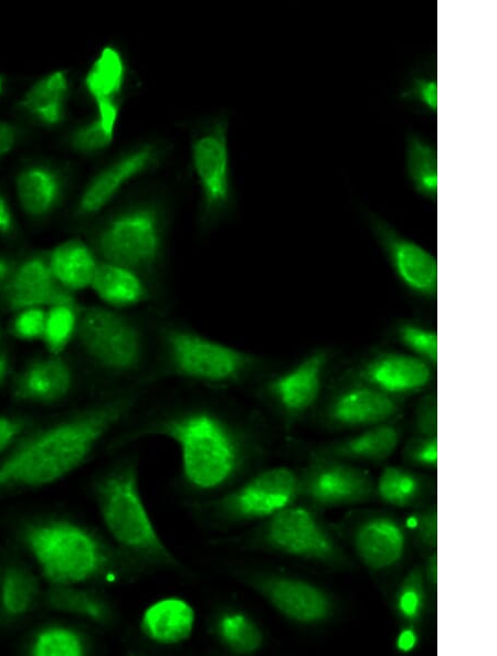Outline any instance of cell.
<instances>
[{
    "label": "cell",
    "mask_w": 497,
    "mask_h": 656,
    "mask_svg": "<svg viewBox=\"0 0 497 656\" xmlns=\"http://www.w3.org/2000/svg\"><path fill=\"white\" fill-rule=\"evenodd\" d=\"M300 495V479L284 466L265 469L216 502L222 516L234 521L268 518Z\"/></svg>",
    "instance_id": "obj_9"
},
{
    "label": "cell",
    "mask_w": 497,
    "mask_h": 656,
    "mask_svg": "<svg viewBox=\"0 0 497 656\" xmlns=\"http://www.w3.org/2000/svg\"><path fill=\"white\" fill-rule=\"evenodd\" d=\"M27 653L32 656H82L87 653L85 638L63 625H47L34 633Z\"/></svg>",
    "instance_id": "obj_33"
},
{
    "label": "cell",
    "mask_w": 497,
    "mask_h": 656,
    "mask_svg": "<svg viewBox=\"0 0 497 656\" xmlns=\"http://www.w3.org/2000/svg\"><path fill=\"white\" fill-rule=\"evenodd\" d=\"M141 435L171 440L180 452L184 480L201 490L226 484L243 462V449L235 433L218 416L205 411L186 412L165 419Z\"/></svg>",
    "instance_id": "obj_4"
},
{
    "label": "cell",
    "mask_w": 497,
    "mask_h": 656,
    "mask_svg": "<svg viewBox=\"0 0 497 656\" xmlns=\"http://www.w3.org/2000/svg\"><path fill=\"white\" fill-rule=\"evenodd\" d=\"M299 479L300 494L322 507L362 502L374 491L368 472L326 456L313 462Z\"/></svg>",
    "instance_id": "obj_13"
},
{
    "label": "cell",
    "mask_w": 497,
    "mask_h": 656,
    "mask_svg": "<svg viewBox=\"0 0 497 656\" xmlns=\"http://www.w3.org/2000/svg\"><path fill=\"white\" fill-rule=\"evenodd\" d=\"M396 336L410 353L432 366L436 364L437 334L435 330L414 322H403L396 328Z\"/></svg>",
    "instance_id": "obj_37"
},
{
    "label": "cell",
    "mask_w": 497,
    "mask_h": 656,
    "mask_svg": "<svg viewBox=\"0 0 497 656\" xmlns=\"http://www.w3.org/2000/svg\"><path fill=\"white\" fill-rule=\"evenodd\" d=\"M215 634L228 650L237 655L254 654L264 642L256 622L243 612L222 614L216 621Z\"/></svg>",
    "instance_id": "obj_31"
},
{
    "label": "cell",
    "mask_w": 497,
    "mask_h": 656,
    "mask_svg": "<svg viewBox=\"0 0 497 656\" xmlns=\"http://www.w3.org/2000/svg\"><path fill=\"white\" fill-rule=\"evenodd\" d=\"M374 490L387 504L408 507L421 497L423 487L421 479L412 472L388 466L380 474Z\"/></svg>",
    "instance_id": "obj_34"
},
{
    "label": "cell",
    "mask_w": 497,
    "mask_h": 656,
    "mask_svg": "<svg viewBox=\"0 0 497 656\" xmlns=\"http://www.w3.org/2000/svg\"><path fill=\"white\" fill-rule=\"evenodd\" d=\"M62 192L59 174L45 166H31L17 178V193L23 211L34 218L49 214Z\"/></svg>",
    "instance_id": "obj_27"
},
{
    "label": "cell",
    "mask_w": 497,
    "mask_h": 656,
    "mask_svg": "<svg viewBox=\"0 0 497 656\" xmlns=\"http://www.w3.org/2000/svg\"><path fill=\"white\" fill-rule=\"evenodd\" d=\"M68 82L64 72H52L35 82L22 99L23 109L44 125H56L65 112Z\"/></svg>",
    "instance_id": "obj_29"
},
{
    "label": "cell",
    "mask_w": 497,
    "mask_h": 656,
    "mask_svg": "<svg viewBox=\"0 0 497 656\" xmlns=\"http://www.w3.org/2000/svg\"><path fill=\"white\" fill-rule=\"evenodd\" d=\"M73 387V372L59 356L40 358L29 363L13 382V396L38 404L56 403L68 395Z\"/></svg>",
    "instance_id": "obj_20"
},
{
    "label": "cell",
    "mask_w": 497,
    "mask_h": 656,
    "mask_svg": "<svg viewBox=\"0 0 497 656\" xmlns=\"http://www.w3.org/2000/svg\"><path fill=\"white\" fill-rule=\"evenodd\" d=\"M162 338L173 371L192 381L229 383L254 364L252 355L189 329L169 327Z\"/></svg>",
    "instance_id": "obj_6"
},
{
    "label": "cell",
    "mask_w": 497,
    "mask_h": 656,
    "mask_svg": "<svg viewBox=\"0 0 497 656\" xmlns=\"http://www.w3.org/2000/svg\"><path fill=\"white\" fill-rule=\"evenodd\" d=\"M195 612L181 597L170 596L150 604L140 618V629L150 641L160 645H177L193 633Z\"/></svg>",
    "instance_id": "obj_22"
},
{
    "label": "cell",
    "mask_w": 497,
    "mask_h": 656,
    "mask_svg": "<svg viewBox=\"0 0 497 656\" xmlns=\"http://www.w3.org/2000/svg\"><path fill=\"white\" fill-rule=\"evenodd\" d=\"M432 367L412 353L385 352L370 359L359 374L363 383L396 396L425 389L432 381Z\"/></svg>",
    "instance_id": "obj_17"
},
{
    "label": "cell",
    "mask_w": 497,
    "mask_h": 656,
    "mask_svg": "<svg viewBox=\"0 0 497 656\" xmlns=\"http://www.w3.org/2000/svg\"><path fill=\"white\" fill-rule=\"evenodd\" d=\"M405 535L391 517L373 516L355 530L353 547L362 563L373 571L398 564L405 552Z\"/></svg>",
    "instance_id": "obj_19"
},
{
    "label": "cell",
    "mask_w": 497,
    "mask_h": 656,
    "mask_svg": "<svg viewBox=\"0 0 497 656\" xmlns=\"http://www.w3.org/2000/svg\"><path fill=\"white\" fill-rule=\"evenodd\" d=\"M328 359L326 350H316L266 384L267 393L286 415L300 416L318 401Z\"/></svg>",
    "instance_id": "obj_15"
},
{
    "label": "cell",
    "mask_w": 497,
    "mask_h": 656,
    "mask_svg": "<svg viewBox=\"0 0 497 656\" xmlns=\"http://www.w3.org/2000/svg\"><path fill=\"white\" fill-rule=\"evenodd\" d=\"M125 75L124 61L119 52L106 46L102 50L86 77L85 86L94 102L116 100Z\"/></svg>",
    "instance_id": "obj_30"
},
{
    "label": "cell",
    "mask_w": 497,
    "mask_h": 656,
    "mask_svg": "<svg viewBox=\"0 0 497 656\" xmlns=\"http://www.w3.org/2000/svg\"><path fill=\"white\" fill-rule=\"evenodd\" d=\"M399 617L408 625L416 624L425 609V579L423 570L414 567L401 582L394 599Z\"/></svg>",
    "instance_id": "obj_36"
},
{
    "label": "cell",
    "mask_w": 497,
    "mask_h": 656,
    "mask_svg": "<svg viewBox=\"0 0 497 656\" xmlns=\"http://www.w3.org/2000/svg\"><path fill=\"white\" fill-rule=\"evenodd\" d=\"M404 168L413 190L435 201L437 195V152L435 145L419 133L405 137Z\"/></svg>",
    "instance_id": "obj_28"
},
{
    "label": "cell",
    "mask_w": 497,
    "mask_h": 656,
    "mask_svg": "<svg viewBox=\"0 0 497 656\" xmlns=\"http://www.w3.org/2000/svg\"><path fill=\"white\" fill-rule=\"evenodd\" d=\"M1 87H2V82H1V78H0V92H1Z\"/></svg>",
    "instance_id": "obj_50"
},
{
    "label": "cell",
    "mask_w": 497,
    "mask_h": 656,
    "mask_svg": "<svg viewBox=\"0 0 497 656\" xmlns=\"http://www.w3.org/2000/svg\"><path fill=\"white\" fill-rule=\"evenodd\" d=\"M75 336L86 355L108 371L127 373L142 361L140 330L113 308L92 306L80 311Z\"/></svg>",
    "instance_id": "obj_7"
},
{
    "label": "cell",
    "mask_w": 497,
    "mask_h": 656,
    "mask_svg": "<svg viewBox=\"0 0 497 656\" xmlns=\"http://www.w3.org/2000/svg\"><path fill=\"white\" fill-rule=\"evenodd\" d=\"M103 262L138 274L154 269L162 256L163 229L157 209L138 205L109 219L95 237Z\"/></svg>",
    "instance_id": "obj_5"
},
{
    "label": "cell",
    "mask_w": 497,
    "mask_h": 656,
    "mask_svg": "<svg viewBox=\"0 0 497 656\" xmlns=\"http://www.w3.org/2000/svg\"><path fill=\"white\" fill-rule=\"evenodd\" d=\"M89 288L110 308L133 307L148 298L140 274L103 261L98 262Z\"/></svg>",
    "instance_id": "obj_23"
},
{
    "label": "cell",
    "mask_w": 497,
    "mask_h": 656,
    "mask_svg": "<svg viewBox=\"0 0 497 656\" xmlns=\"http://www.w3.org/2000/svg\"><path fill=\"white\" fill-rule=\"evenodd\" d=\"M47 609L96 625L108 626L115 620L110 603L101 594L80 585H50L44 593Z\"/></svg>",
    "instance_id": "obj_24"
},
{
    "label": "cell",
    "mask_w": 497,
    "mask_h": 656,
    "mask_svg": "<svg viewBox=\"0 0 497 656\" xmlns=\"http://www.w3.org/2000/svg\"><path fill=\"white\" fill-rule=\"evenodd\" d=\"M400 430L383 423L328 446L322 455L336 459L378 462L388 458L400 442Z\"/></svg>",
    "instance_id": "obj_25"
},
{
    "label": "cell",
    "mask_w": 497,
    "mask_h": 656,
    "mask_svg": "<svg viewBox=\"0 0 497 656\" xmlns=\"http://www.w3.org/2000/svg\"><path fill=\"white\" fill-rule=\"evenodd\" d=\"M423 575L425 579V582H427V584L431 588H436L437 584V556L436 552L432 553L426 562H425V567L423 569Z\"/></svg>",
    "instance_id": "obj_47"
},
{
    "label": "cell",
    "mask_w": 497,
    "mask_h": 656,
    "mask_svg": "<svg viewBox=\"0 0 497 656\" xmlns=\"http://www.w3.org/2000/svg\"><path fill=\"white\" fill-rule=\"evenodd\" d=\"M46 309L29 308L17 313L12 322L13 335L23 340L42 339L45 326Z\"/></svg>",
    "instance_id": "obj_39"
},
{
    "label": "cell",
    "mask_w": 497,
    "mask_h": 656,
    "mask_svg": "<svg viewBox=\"0 0 497 656\" xmlns=\"http://www.w3.org/2000/svg\"><path fill=\"white\" fill-rule=\"evenodd\" d=\"M191 154L204 210L215 212L226 204L231 191L225 126L219 123L200 135L193 142Z\"/></svg>",
    "instance_id": "obj_14"
},
{
    "label": "cell",
    "mask_w": 497,
    "mask_h": 656,
    "mask_svg": "<svg viewBox=\"0 0 497 656\" xmlns=\"http://www.w3.org/2000/svg\"><path fill=\"white\" fill-rule=\"evenodd\" d=\"M261 538L266 547L290 557L334 567L347 563L334 537L305 507L289 505L268 517Z\"/></svg>",
    "instance_id": "obj_8"
},
{
    "label": "cell",
    "mask_w": 497,
    "mask_h": 656,
    "mask_svg": "<svg viewBox=\"0 0 497 656\" xmlns=\"http://www.w3.org/2000/svg\"><path fill=\"white\" fill-rule=\"evenodd\" d=\"M9 370V360L6 353L0 352V384L4 380Z\"/></svg>",
    "instance_id": "obj_49"
},
{
    "label": "cell",
    "mask_w": 497,
    "mask_h": 656,
    "mask_svg": "<svg viewBox=\"0 0 497 656\" xmlns=\"http://www.w3.org/2000/svg\"><path fill=\"white\" fill-rule=\"evenodd\" d=\"M157 154L152 145H145L103 169L85 188L78 201L76 214L84 218L103 210L123 186L156 162Z\"/></svg>",
    "instance_id": "obj_18"
},
{
    "label": "cell",
    "mask_w": 497,
    "mask_h": 656,
    "mask_svg": "<svg viewBox=\"0 0 497 656\" xmlns=\"http://www.w3.org/2000/svg\"><path fill=\"white\" fill-rule=\"evenodd\" d=\"M13 230V218L9 204L0 194V234H9Z\"/></svg>",
    "instance_id": "obj_46"
},
{
    "label": "cell",
    "mask_w": 497,
    "mask_h": 656,
    "mask_svg": "<svg viewBox=\"0 0 497 656\" xmlns=\"http://www.w3.org/2000/svg\"><path fill=\"white\" fill-rule=\"evenodd\" d=\"M93 495L107 532L124 554L150 564L178 567L144 502L136 463L121 462L99 474Z\"/></svg>",
    "instance_id": "obj_3"
},
{
    "label": "cell",
    "mask_w": 497,
    "mask_h": 656,
    "mask_svg": "<svg viewBox=\"0 0 497 656\" xmlns=\"http://www.w3.org/2000/svg\"><path fill=\"white\" fill-rule=\"evenodd\" d=\"M21 548L50 585H82L107 576L115 557L84 526L55 516L27 519L17 530Z\"/></svg>",
    "instance_id": "obj_2"
},
{
    "label": "cell",
    "mask_w": 497,
    "mask_h": 656,
    "mask_svg": "<svg viewBox=\"0 0 497 656\" xmlns=\"http://www.w3.org/2000/svg\"><path fill=\"white\" fill-rule=\"evenodd\" d=\"M368 222L400 282L412 293L434 299L437 295L436 257L382 218L370 213Z\"/></svg>",
    "instance_id": "obj_11"
},
{
    "label": "cell",
    "mask_w": 497,
    "mask_h": 656,
    "mask_svg": "<svg viewBox=\"0 0 497 656\" xmlns=\"http://www.w3.org/2000/svg\"><path fill=\"white\" fill-rule=\"evenodd\" d=\"M14 265L15 264L13 262H11L7 257H3V256L0 255V286L11 275V273H12V271L14 268Z\"/></svg>",
    "instance_id": "obj_48"
},
{
    "label": "cell",
    "mask_w": 497,
    "mask_h": 656,
    "mask_svg": "<svg viewBox=\"0 0 497 656\" xmlns=\"http://www.w3.org/2000/svg\"><path fill=\"white\" fill-rule=\"evenodd\" d=\"M135 401L123 394L31 426L0 459V499L50 486L82 467Z\"/></svg>",
    "instance_id": "obj_1"
},
{
    "label": "cell",
    "mask_w": 497,
    "mask_h": 656,
    "mask_svg": "<svg viewBox=\"0 0 497 656\" xmlns=\"http://www.w3.org/2000/svg\"><path fill=\"white\" fill-rule=\"evenodd\" d=\"M404 458L419 466H435L437 464L436 436L419 435L412 438L404 448Z\"/></svg>",
    "instance_id": "obj_40"
},
{
    "label": "cell",
    "mask_w": 497,
    "mask_h": 656,
    "mask_svg": "<svg viewBox=\"0 0 497 656\" xmlns=\"http://www.w3.org/2000/svg\"><path fill=\"white\" fill-rule=\"evenodd\" d=\"M416 537L419 541L429 548H436L437 544V515L436 509L431 508L423 511L416 519Z\"/></svg>",
    "instance_id": "obj_43"
},
{
    "label": "cell",
    "mask_w": 497,
    "mask_h": 656,
    "mask_svg": "<svg viewBox=\"0 0 497 656\" xmlns=\"http://www.w3.org/2000/svg\"><path fill=\"white\" fill-rule=\"evenodd\" d=\"M245 582L285 618L304 625L329 621L336 603L320 586L296 576L254 573Z\"/></svg>",
    "instance_id": "obj_10"
},
{
    "label": "cell",
    "mask_w": 497,
    "mask_h": 656,
    "mask_svg": "<svg viewBox=\"0 0 497 656\" xmlns=\"http://www.w3.org/2000/svg\"><path fill=\"white\" fill-rule=\"evenodd\" d=\"M399 410L395 396L362 382L338 393L329 402L325 416L335 427L366 428L388 423Z\"/></svg>",
    "instance_id": "obj_16"
},
{
    "label": "cell",
    "mask_w": 497,
    "mask_h": 656,
    "mask_svg": "<svg viewBox=\"0 0 497 656\" xmlns=\"http://www.w3.org/2000/svg\"><path fill=\"white\" fill-rule=\"evenodd\" d=\"M78 311L75 306L59 305L46 309L42 340L53 356L65 350L76 334Z\"/></svg>",
    "instance_id": "obj_35"
},
{
    "label": "cell",
    "mask_w": 497,
    "mask_h": 656,
    "mask_svg": "<svg viewBox=\"0 0 497 656\" xmlns=\"http://www.w3.org/2000/svg\"><path fill=\"white\" fill-rule=\"evenodd\" d=\"M40 599L39 579L24 561L9 557L0 564V622L13 624L23 620Z\"/></svg>",
    "instance_id": "obj_21"
},
{
    "label": "cell",
    "mask_w": 497,
    "mask_h": 656,
    "mask_svg": "<svg viewBox=\"0 0 497 656\" xmlns=\"http://www.w3.org/2000/svg\"><path fill=\"white\" fill-rule=\"evenodd\" d=\"M31 426L25 417L0 414V459Z\"/></svg>",
    "instance_id": "obj_41"
},
{
    "label": "cell",
    "mask_w": 497,
    "mask_h": 656,
    "mask_svg": "<svg viewBox=\"0 0 497 656\" xmlns=\"http://www.w3.org/2000/svg\"><path fill=\"white\" fill-rule=\"evenodd\" d=\"M415 426L420 435L436 436L437 410L435 395L430 394L425 396L417 405L415 413Z\"/></svg>",
    "instance_id": "obj_42"
},
{
    "label": "cell",
    "mask_w": 497,
    "mask_h": 656,
    "mask_svg": "<svg viewBox=\"0 0 497 656\" xmlns=\"http://www.w3.org/2000/svg\"><path fill=\"white\" fill-rule=\"evenodd\" d=\"M0 303L6 309L18 313L29 308L75 306V298L54 276L46 253L29 256L14 265L0 286Z\"/></svg>",
    "instance_id": "obj_12"
},
{
    "label": "cell",
    "mask_w": 497,
    "mask_h": 656,
    "mask_svg": "<svg viewBox=\"0 0 497 656\" xmlns=\"http://www.w3.org/2000/svg\"><path fill=\"white\" fill-rule=\"evenodd\" d=\"M15 128L7 123L0 121V157L8 154L15 144Z\"/></svg>",
    "instance_id": "obj_45"
},
{
    "label": "cell",
    "mask_w": 497,
    "mask_h": 656,
    "mask_svg": "<svg viewBox=\"0 0 497 656\" xmlns=\"http://www.w3.org/2000/svg\"><path fill=\"white\" fill-rule=\"evenodd\" d=\"M47 256L54 276L65 288L74 293L91 287L99 261L83 241H64Z\"/></svg>",
    "instance_id": "obj_26"
},
{
    "label": "cell",
    "mask_w": 497,
    "mask_h": 656,
    "mask_svg": "<svg viewBox=\"0 0 497 656\" xmlns=\"http://www.w3.org/2000/svg\"><path fill=\"white\" fill-rule=\"evenodd\" d=\"M95 104L96 117L77 128L71 137V144L77 151L86 154L99 151L106 148L114 137L118 116L117 102L102 100Z\"/></svg>",
    "instance_id": "obj_32"
},
{
    "label": "cell",
    "mask_w": 497,
    "mask_h": 656,
    "mask_svg": "<svg viewBox=\"0 0 497 656\" xmlns=\"http://www.w3.org/2000/svg\"><path fill=\"white\" fill-rule=\"evenodd\" d=\"M402 99L416 104L432 114L437 109V84L431 74L416 72L401 93Z\"/></svg>",
    "instance_id": "obj_38"
},
{
    "label": "cell",
    "mask_w": 497,
    "mask_h": 656,
    "mask_svg": "<svg viewBox=\"0 0 497 656\" xmlns=\"http://www.w3.org/2000/svg\"><path fill=\"white\" fill-rule=\"evenodd\" d=\"M419 643V635L413 625L403 627L396 635L395 648L400 653H411L415 649Z\"/></svg>",
    "instance_id": "obj_44"
}]
</instances>
